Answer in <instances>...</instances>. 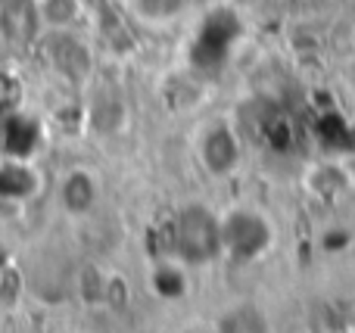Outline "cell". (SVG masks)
<instances>
[{
	"mask_svg": "<svg viewBox=\"0 0 355 333\" xmlns=\"http://www.w3.org/2000/svg\"><path fill=\"white\" fill-rule=\"evenodd\" d=\"M271 246V224L259 212L240 209L221 222V249L234 259H256Z\"/></svg>",
	"mask_w": 355,
	"mask_h": 333,
	"instance_id": "2",
	"label": "cell"
},
{
	"mask_svg": "<svg viewBox=\"0 0 355 333\" xmlns=\"http://www.w3.org/2000/svg\"><path fill=\"white\" fill-rule=\"evenodd\" d=\"M35 125H28V118H6L0 125V143L10 150L12 156H25L35 147Z\"/></svg>",
	"mask_w": 355,
	"mask_h": 333,
	"instance_id": "9",
	"label": "cell"
},
{
	"mask_svg": "<svg viewBox=\"0 0 355 333\" xmlns=\"http://www.w3.org/2000/svg\"><path fill=\"white\" fill-rule=\"evenodd\" d=\"M41 12L35 0H3L0 10V35L10 37L12 44H28L37 31Z\"/></svg>",
	"mask_w": 355,
	"mask_h": 333,
	"instance_id": "4",
	"label": "cell"
},
{
	"mask_svg": "<svg viewBox=\"0 0 355 333\" xmlns=\"http://www.w3.org/2000/svg\"><path fill=\"white\" fill-rule=\"evenodd\" d=\"M150 287L156 290V296L159 299H181L184 293H187V280H184V271L175 265H162L153 271V280H150Z\"/></svg>",
	"mask_w": 355,
	"mask_h": 333,
	"instance_id": "11",
	"label": "cell"
},
{
	"mask_svg": "<svg viewBox=\"0 0 355 333\" xmlns=\"http://www.w3.org/2000/svg\"><path fill=\"white\" fill-rule=\"evenodd\" d=\"M172 249L187 265H202L221 249V222L202 206H187L178 212L172 228Z\"/></svg>",
	"mask_w": 355,
	"mask_h": 333,
	"instance_id": "1",
	"label": "cell"
},
{
	"mask_svg": "<svg viewBox=\"0 0 355 333\" xmlns=\"http://www.w3.org/2000/svg\"><path fill=\"white\" fill-rule=\"evenodd\" d=\"M35 193V174L31 168L19 165V162H6L0 165V197L6 199H25Z\"/></svg>",
	"mask_w": 355,
	"mask_h": 333,
	"instance_id": "8",
	"label": "cell"
},
{
	"mask_svg": "<svg viewBox=\"0 0 355 333\" xmlns=\"http://www.w3.org/2000/svg\"><path fill=\"white\" fill-rule=\"evenodd\" d=\"M200 159L202 165L209 168L212 174H231L240 162V143L234 137V131L227 125H212V128L202 134V143H200Z\"/></svg>",
	"mask_w": 355,
	"mask_h": 333,
	"instance_id": "3",
	"label": "cell"
},
{
	"mask_svg": "<svg viewBox=\"0 0 355 333\" xmlns=\"http://www.w3.org/2000/svg\"><path fill=\"white\" fill-rule=\"evenodd\" d=\"M137 3V12H141L144 19H156V22H162V19H172L178 10H181L184 0H135Z\"/></svg>",
	"mask_w": 355,
	"mask_h": 333,
	"instance_id": "12",
	"label": "cell"
},
{
	"mask_svg": "<svg viewBox=\"0 0 355 333\" xmlns=\"http://www.w3.org/2000/svg\"><path fill=\"white\" fill-rule=\"evenodd\" d=\"M37 12H41V22L50 25V28H66L78 19L81 3L78 0H41L37 3Z\"/></svg>",
	"mask_w": 355,
	"mask_h": 333,
	"instance_id": "10",
	"label": "cell"
},
{
	"mask_svg": "<svg viewBox=\"0 0 355 333\" xmlns=\"http://www.w3.org/2000/svg\"><path fill=\"white\" fill-rule=\"evenodd\" d=\"M234 35H237V19L227 16V12H218L212 16L200 31V41H196V53L200 60H209V53H218V60L225 56V47H231Z\"/></svg>",
	"mask_w": 355,
	"mask_h": 333,
	"instance_id": "5",
	"label": "cell"
},
{
	"mask_svg": "<svg viewBox=\"0 0 355 333\" xmlns=\"http://www.w3.org/2000/svg\"><path fill=\"white\" fill-rule=\"evenodd\" d=\"M97 199V181L87 172H72L62 184V206H66L72 215H85L87 209Z\"/></svg>",
	"mask_w": 355,
	"mask_h": 333,
	"instance_id": "7",
	"label": "cell"
},
{
	"mask_svg": "<svg viewBox=\"0 0 355 333\" xmlns=\"http://www.w3.org/2000/svg\"><path fill=\"white\" fill-rule=\"evenodd\" d=\"M53 62L62 75H69V78H85L94 66L91 50H87L81 41H75V37H56Z\"/></svg>",
	"mask_w": 355,
	"mask_h": 333,
	"instance_id": "6",
	"label": "cell"
},
{
	"mask_svg": "<svg viewBox=\"0 0 355 333\" xmlns=\"http://www.w3.org/2000/svg\"><path fill=\"white\" fill-rule=\"evenodd\" d=\"M0 10H3V0H0Z\"/></svg>",
	"mask_w": 355,
	"mask_h": 333,
	"instance_id": "13",
	"label": "cell"
}]
</instances>
